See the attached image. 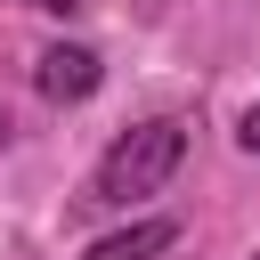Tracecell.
Masks as SVG:
<instances>
[{"instance_id":"cell-1","label":"cell","mask_w":260,"mask_h":260,"mask_svg":"<svg viewBox=\"0 0 260 260\" xmlns=\"http://www.w3.org/2000/svg\"><path fill=\"white\" fill-rule=\"evenodd\" d=\"M179 154H187V130H179L171 114H154V122L122 130V138L106 146L98 179H89V203H130V195H154V187L179 171Z\"/></svg>"},{"instance_id":"cell-2","label":"cell","mask_w":260,"mask_h":260,"mask_svg":"<svg viewBox=\"0 0 260 260\" xmlns=\"http://www.w3.org/2000/svg\"><path fill=\"white\" fill-rule=\"evenodd\" d=\"M32 81H41V98H57V106H73V98H89V89L106 81V65H98V49H41V65H32Z\"/></svg>"},{"instance_id":"cell-3","label":"cell","mask_w":260,"mask_h":260,"mask_svg":"<svg viewBox=\"0 0 260 260\" xmlns=\"http://www.w3.org/2000/svg\"><path fill=\"white\" fill-rule=\"evenodd\" d=\"M179 244V219H138V228H122V236H98L81 260H154V252H171Z\"/></svg>"},{"instance_id":"cell-4","label":"cell","mask_w":260,"mask_h":260,"mask_svg":"<svg viewBox=\"0 0 260 260\" xmlns=\"http://www.w3.org/2000/svg\"><path fill=\"white\" fill-rule=\"evenodd\" d=\"M24 8H41V16H73L81 0H24Z\"/></svg>"},{"instance_id":"cell-5","label":"cell","mask_w":260,"mask_h":260,"mask_svg":"<svg viewBox=\"0 0 260 260\" xmlns=\"http://www.w3.org/2000/svg\"><path fill=\"white\" fill-rule=\"evenodd\" d=\"M244 146H252V154H260V106H252V114H244Z\"/></svg>"},{"instance_id":"cell-6","label":"cell","mask_w":260,"mask_h":260,"mask_svg":"<svg viewBox=\"0 0 260 260\" xmlns=\"http://www.w3.org/2000/svg\"><path fill=\"white\" fill-rule=\"evenodd\" d=\"M0 146H8V114H0Z\"/></svg>"}]
</instances>
